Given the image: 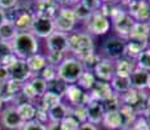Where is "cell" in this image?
<instances>
[{"label": "cell", "instance_id": "1", "mask_svg": "<svg viewBox=\"0 0 150 130\" xmlns=\"http://www.w3.org/2000/svg\"><path fill=\"white\" fill-rule=\"evenodd\" d=\"M12 52L17 59L26 60L39 52V40L30 31H18L11 42Z\"/></svg>", "mask_w": 150, "mask_h": 130}, {"label": "cell", "instance_id": "2", "mask_svg": "<svg viewBox=\"0 0 150 130\" xmlns=\"http://www.w3.org/2000/svg\"><path fill=\"white\" fill-rule=\"evenodd\" d=\"M69 51L74 55L76 59L82 61L90 55L96 53V44L91 35L86 31H73L69 34Z\"/></svg>", "mask_w": 150, "mask_h": 130}, {"label": "cell", "instance_id": "3", "mask_svg": "<svg viewBox=\"0 0 150 130\" xmlns=\"http://www.w3.org/2000/svg\"><path fill=\"white\" fill-rule=\"evenodd\" d=\"M108 20L111 22V27L116 33V37H119V38L124 40L128 39V34L131 31V27L136 21L129 16L127 9H123L122 7H117V5H111Z\"/></svg>", "mask_w": 150, "mask_h": 130}, {"label": "cell", "instance_id": "4", "mask_svg": "<svg viewBox=\"0 0 150 130\" xmlns=\"http://www.w3.org/2000/svg\"><path fill=\"white\" fill-rule=\"evenodd\" d=\"M83 70L85 69L79 59H76L74 56H65L63 61L56 66V77L67 85H72L79 81Z\"/></svg>", "mask_w": 150, "mask_h": 130}, {"label": "cell", "instance_id": "5", "mask_svg": "<svg viewBox=\"0 0 150 130\" xmlns=\"http://www.w3.org/2000/svg\"><path fill=\"white\" fill-rule=\"evenodd\" d=\"M77 24V20L71 7H59L56 16L54 18L55 31L69 34L74 30Z\"/></svg>", "mask_w": 150, "mask_h": 130}, {"label": "cell", "instance_id": "6", "mask_svg": "<svg viewBox=\"0 0 150 130\" xmlns=\"http://www.w3.org/2000/svg\"><path fill=\"white\" fill-rule=\"evenodd\" d=\"M122 96V103L127 107H131L132 109L137 112L138 116L144 113L145 111V105L148 102L149 95L144 90H136V89H129L125 94L120 95Z\"/></svg>", "mask_w": 150, "mask_h": 130}, {"label": "cell", "instance_id": "7", "mask_svg": "<svg viewBox=\"0 0 150 130\" xmlns=\"http://www.w3.org/2000/svg\"><path fill=\"white\" fill-rule=\"evenodd\" d=\"M83 24H85V30L89 35H105L111 29L110 20L100 12H94Z\"/></svg>", "mask_w": 150, "mask_h": 130}, {"label": "cell", "instance_id": "8", "mask_svg": "<svg viewBox=\"0 0 150 130\" xmlns=\"http://www.w3.org/2000/svg\"><path fill=\"white\" fill-rule=\"evenodd\" d=\"M24 124V120L18 115L14 105H7L0 111V125L3 126V129L20 130Z\"/></svg>", "mask_w": 150, "mask_h": 130}, {"label": "cell", "instance_id": "9", "mask_svg": "<svg viewBox=\"0 0 150 130\" xmlns=\"http://www.w3.org/2000/svg\"><path fill=\"white\" fill-rule=\"evenodd\" d=\"M124 48H125V40L119 37H110L102 44V52L105 57L112 61L124 56Z\"/></svg>", "mask_w": 150, "mask_h": 130}, {"label": "cell", "instance_id": "10", "mask_svg": "<svg viewBox=\"0 0 150 130\" xmlns=\"http://www.w3.org/2000/svg\"><path fill=\"white\" fill-rule=\"evenodd\" d=\"M69 34L54 31L48 38H46V48L47 52H57L65 55L69 51Z\"/></svg>", "mask_w": 150, "mask_h": 130}, {"label": "cell", "instance_id": "11", "mask_svg": "<svg viewBox=\"0 0 150 130\" xmlns=\"http://www.w3.org/2000/svg\"><path fill=\"white\" fill-rule=\"evenodd\" d=\"M7 68H8V70H9V79L20 83V85L28 82V81L33 77V73L30 72V69H29L25 60L17 59L13 64L8 65Z\"/></svg>", "mask_w": 150, "mask_h": 130}, {"label": "cell", "instance_id": "12", "mask_svg": "<svg viewBox=\"0 0 150 130\" xmlns=\"http://www.w3.org/2000/svg\"><path fill=\"white\" fill-rule=\"evenodd\" d=\"M127 12L136 22H146L150 17L148 0H132L127 4Z\"/></svg>", "mask_w": 150, "mask_h": 130}, {"label": "cell", "instance_id": "13", "mask_svg": "<svg viewBox=\"0 0 150 130\" xmlns=\"http://www.w3.org/2000/svg\"><path fill=\"white\" fill-rule=\"evenodd\" d=\"M55 31L54 20L46 18V17L34 16L33 24L30 27V33L35 35L38 39H46Z\"/></svg>", "mask_w": 150, "mask_h": 130}, {"label": "cell", "instance_id": "14", "mask_svg": "<svg viewBox=\"0 0 150 130\" xmlns=\"http://www.w3.org/2000/svg\"><path fill=\"white\" fill-rule=\"evenodd\" d=\"M93 74L96 76L97 81H103V82H110L115 76V65L114 61L106 57L99 59V61L93 68Z\"/></svg>", "mask_w": 150, "mask_h": 130}, {"label": "cell", "instance_id": "15", "mask_svg": "<svg viewBox=\"0 0 150 130\" xmlns=\"http://www.w3.org/2000/svg\"><path fill=\"white\" fill-rule=\"evenodd\" d=\"M63 98L67 99V102L69 103L68 105H71V107H76V105H80V104H86L89 100H91L90 94H85L82 91V89H80L76 83L67 85Z\"/></svg>", "mask_w": 150, "mask_h": 130}, {"label": "cell", "instance_id": "16", "mask_svg": "<svg viewBox=\"0 0 150 130\" xmlns=\"http://www.w3.org/2000/svg\"><path fill=\"white\" fill-rule=\"evenodd\" d=\"M131 87L136 90H150V72L142 70L140 68H134L129 76Z\"/></svg>", "mask_w": 150, "mask_h": 130}, {"label": "cell", "instance_id": "17", "mask_svg": "<svg viewBox=\"0 0 150 130\" xmlns=\"http://www.w3.org/2000/svg\"><path fill=\"white\" fill-rule=\"evenodd\" d=\"M115 95L112 87L110 86V82H103V81H97L96 85L90 90V96L91 99L98 100V102L103 103L106 100L111 99Z\"/></svg>", "mask_w": 150, "mask_h": 130}, {"label": "cell", "instance_id": "18", "mask_svg": "<svg viewBox=\"0 0 150 130\" xmlns=\"http://www.w3.org/2000/svg\"><path fill=\"white\" fill-rule=\"evenodd\" d=\"M86 105V116H88V122L93 124V125H98V124H102V118L105 115V108H103V104L98 100H89Z\"/></svg>", "mask_w": 150, "mask_h": 130}, {"label": "cell", "instance_id": "19", "mask_svg": "<svg viewBox=\"0 0 150 130\" xmlns=\"http://www.w3.org/2000/svg\"><path fill=\"white\" fill-rule=\"evenodd\" d=\"M33 11H34V16L46 17V18L54 20L55 16H56V13H57V11H59V5H57L54 0L34 3Z\"/></svg>", "mask_w": 150, "mask_h": 130}, {"label": "cell", "instance_id": "20", "mask_svg": "<svg viewBox=\"0 0 150 130\" xmlns=\"http://www.w3.org/2000/svg\"><path fill=\"white\" fill-rule=\"evenodd\" d=\"M150 38V29L146 22H134L131 27L127 40H138V42H148Z\"/></svg>", "mask_w": 150, "mask_h": 130}, {"label": "cell", "instance_id": "21", "mask_svg": "<svg viewBox=\"0 0 150 130\" xmlns=\"http://www.w3.org/2000/svg\"><path fill=\"white\" fill-rule=\"evenodd\" d=\"M48 122H62L67 116L71 115V105L64 103H59L47 111Z\"/></svg>", "mask_w": 150, "mask_h": 130}, {"label": "cell", "instance_id": "22", "mask_svg": "<svg viewBox=\"0 0 150 130\" xmlns=\"http://www.w3.org/2000/svg\"><path fill=\"white\" fill-rule=\"evenodd\" d=\"M102 124L108 130H120L123 129V118L119 111H107L105 112L102 118Z\"/></svg>", "mask_w": 150, "mask_h": 130}, {"label": "cell", "instance_id": "23", "mask_svg": "<svg viewBox=\"0 0 150 130\" xmlns=\"http://www.w3.org/2000/svg\"><path fill=\"white\" fill-rule=\"evenodd\" d=\"M114 65H115V76L119 77H129L131 73L133 72V69L136 68V64L133 63V60L128 59L125 56L115 60Z\"/></svg>", "mask_w": 150, "mask_h": 130}, {"label": "cell", "instance_id": "24", "mask_svg": "<svg viewBox=\"0 0 150 130\" xmlns=\"http://www.w3.org/2000/svg\"><path fill=\"white\" fill-rule=\"evenodd\" d=\"M149 47L148 42H138V40H127L125 48H124V56L131 60H136L138 55L141 53L145 48Z\"/></svg>", "mask_w": 150, "mask_h": 130}, {"label": "cell", "instance_id": "25", "mask_svg": "<svg viewBox=\"0 0 150 130\" xmlns=\"http://www.w3.org/2000/svg\"><path fill=\"white\" fill-rule=\"evenodd\" d=\"M25 61H26V64L29 66V69H30V72L33 73V76H37V74H38L39 72L47 65L46 56L42 55V53H39V52L38 53H34L33 56L28 57Z\"/></svg>", "mask_w": 150, "mask_h": 130}, {"label": "cell", "instance_id": "26", "mask_svg": "<svg viewBox=\"0 0 150 130\" xmlns=\"http://www.w3.org/2000/svg\"><path fill=\"white\" fill-rule=\"evenodd\" d=\"M110 86L112 87L115 94L123 95L131 89V81H129V77L114 76V78L110 81Z\"/></svg>", "mask_w": 150, "mask_h": 130}, {"label": "cell", "instance_id": "27", "mask_svg": "<svg viewBox=\"0 0 150 130\" xmlns=\"http://www.w3.org/2000/svg\"><path fill=\"white\" fill-rule=\"evenodd\" d=\"M18 115L21 116V118L24 120V122L26 121H31L35 118V111H37V105L34 102H29V103H24L21 105L16 107Z\"/></svg>", "mask_w": 150, "mask_h": 130}, {"label": "cell", "instance_id": "28", "mask_svg": "<svg viewBox=\"0 0 150 130\" xmlns=\"http://www.w3.org/2000/svg\"><path fill=\"white\" fill-rule=\"evenodd\" d=\"M62 102H63V98L60 96V95H56L50 91H46L45 94L39 98V105H41L42 108H45L46 111H48V109L52 108L54 105H56V104H59Z\"/></svg>", "mask_w": 150, "mask_h": 130}, {"label": "cell", "instance_id": "29", "mask_svg": "<svg viewBox=\"0 0 150 130\" xmlns=\"http://www.w3.org/2000/svg\"><path fill=\"white\" fill-rule=\"evenodd\" d=\"M17 29L14 27V25L9 21H5L4 24L0 26V40L3 42H8L11 43L13 40V38L17 35Z\"/></svg>", "mask_w": 150, "mask_h": 130}, {"label": "cell", "instance_id": "30", "mask_svg": "<svg viewBox=\"0 0 150 130\" xmlns=\"http://www.w3.org/2000/svg\"><path fill=\"white\" fill-rule=\"evenodd\" d=\"M96 82H97V78L93 74V72L91 70H83V73L80 76L79 81L76 82V85L79 86L80 89H85V90L90 91L91 89H93V86L96 85Z\"/></svg>", "mask_w": 150, "mask_h": 130}, {"label": "cell", "instance_id": "31", "mask_svg": "<svg viewBox=\"0 0 150 130\" xmlns=\"http://www.w3.org/2000/svg\"><path fill=\"white\" fill-rule=\"evenodd\" d=\"M120 115H122V118H123V129L124 128H131L132 124L134 122V120L137 118V112L134 109H132L131 107H127V105H123L120 107L119 109Z\"/></svg>", "mask_w": 150, "mask_h": 130}, {"label": "cell", "instance_id": "32", "mask_svg": "<svg viewBox=\"0 0 150 130\" xmlns=\"http://www.w3.org/2000/svg\"><path fill=\"white\" fill-rule=\"evenodd\" d=\"M29 83H30V86L33 87V90L35 91L38 99L47 91V82H46L45 79H42L39 76H33L29 79Z\"/></svg>", "mask_w": 150, "mask_h": 130}, {"label": "cell", "instance_id": "33", "mask_svg": "<svg viewBox=\"0 0 150 130\" xmlns=\"http://www.w3.org/2000/svg\"><path fill=\"white\" fill-rule=\"evenodd\" d=\"M134 61H136V68L150 72V47L145 48V50L138 55V57Z\"/></svg>", "mask_w": 150, "mask_h": 130}, {"label": "cell", "instance_id": "34", "mask_svg": "<svg viewBox=\"0 0 150 130\" xmlns=\"http://www.w3.org/2000/svg\"><path fill=\"white\" fill-rule=\"evenodd\" d=\"M72 11H73L74 17H76L77 22H79V21L85 22L86 20H88L89 17L93 14V12H91V11H89L88 8H86L85 5L82 4V3H79V4L73 5V7H72Z\"/></svg>", "mask_w": 150, "mask_h": 130}, {"label": "cell", "instance_id": "35", "mask_svg": "<svg viewBox=\"0 0 150 130\" xmlns=\"http://www.w3.org/2000/svg\"><path fill=\"white\" fill-rule=\"evenodd\" d=\"M65 87H67V83H64L62 79L59 78H55V79L47 82V91L54 92L56 95H60V96H64V92H65Z\"/></svg>", "mask_w": 150, "mask_h": 130}, {"label": "cell", "instance_id": "36", "mask_svg": "<svg viewBox=\"0 0 150 130\" xmlns=\"http://www.w3.org/2000/svg\"><path fill=\"white\" fill-rule=\"evenodd\" d=\"M102 104H103V108H105V112H107V111H119L120 107L123 105L122 96H120L119 94H115L111 99L106 100V102H103Z\"/></svg>", "mask_w": 150, "mask_h": 130}, {"label": "cell", "instance_id": "37", "mask_svg": "<svg viewBox=\"0 0 150 130\" xmlns=\"http://www.w3.org/2000/svg\"><path fill=\"white\" fill-rule=\"evenodd\" d=\"M71 115L79 121L80 124H83L88 121V116H86V105L85 104H80L76 107H71Z\"/></svg>", "mask_w": 150, "mask_h": 130}, {"label": "cell", "instance_id": "38", "mask_svg": "<svg viewBox=\"0 0 150 130\" xmlns=\"http://www.w3.org/2000/svg\"><path fill=\"white\" fill-rule=\"evenodd\" d=\"M38 74H39V77H41L42 79L46 81V82H50V81H52V79L56 78V66H52V65L47 64Z\"/></svg>", "mask_w": 150, "mask_h": 130}, {"label": "cell", "instance_id": "39", "mask_svg": "<svg viewBox=\"0 0 150 130\" xmlns=\"http://www.w3.org/2000/svg\"><path fill=\"white\" fill-rule=\"evenodd\" d=\"M80 125H81V124L72 116V115L67 116L62 122H60V126H62L63 130H79Z\"/></svg>", "mask_w": 150, "mask_h": 130}, {"label": "cell", "instance_id": "40", "mask_svg": "<svg viewBox=\"0 0 150 130\" xmlns=\"http://www.w3.org/2000/svg\"><path fill=\"white\" fill-rule=\"evenodd\" d=\"M12 53L13 52H12V47H11V43L0 40V64H4L7 57H9Z\"/></svg>", "mask_w": 150, "mask_h": 130}, {"label": "cell", "instance_id": "41", "mask_svg": "<svg viewBox=\"0 0 150 130\" xmlns=\"http://www.w3.org/2000/svg\"><path fill=\"white\" fill-rule=\"evenodd\" d=\"M45 56H46V60H47V64H48V65L57 66V65L60 64V63L63 61V59L65 57V55L57 53V52H47Z\"/></svg>", "mask_w": 150, "mask_h": 130}, {"label": "cell", "instance_id": "42", "mask_svg": "<svg viewBox=\"0 0 150 130\" xmlns=\"http://www.w3.org/2000/svg\"><path fill=\"white\" fill-rule=\"evenodd\" d=\"M20 91H21L22 94L25 95V98H26V99H29L30 102H34L35 99H38V98H37L35 91H34L33 87L30 86L29 81H28V82H25V83H22V85H21V89H20Z\"/></svg>", "mask_w": 150, "mask_h": 130}, {"label": "cell", "instance_id": "43", "mask_svg": "<svg viewBox=\"0 0 150 130\" xmlns=\"http://www.w3.org/2000/svg\"><path fill=\"white\" fill-rule=\"evenodd\" d=\"M20 130H47V126L37 120H31V121H26Z\"/></svg>", "mask_w": 150, "mask_h": 130}, {"label": "cell", "instance_id": "44", "mask_svg": "<svg viewBox=\"0 0 150 130\" xmlns=\"http://www.w3.org/2000/svg\"><path fill=\"white\" fill-rule=\"evenodd\" d=\"M131 128L133 130H150V124L144 116H137Z\"/></svg>", "mask_w": 150, "mask_h": 130}, {"label": "cell", "instance_id": "45", "mask_svg": "<svg viewBox=\"0 0 150 130\" xmlns=\"http://www.w3.org/2000/svg\"><path fill=\"white\" fill-rule=\"evenodd\" d=\"M34 120L39 121V122L45 124V125H47V124H48V113H47V111H46L45 108H42L39 104H37L35 118H34Z\"/></svg>", "mask_w": 150, "mask_h": 130}, {"label": "cell", "instance_id": "46", "mask_svg": "<svg viewBox=\"0 0 150 130\" xmlns=\"http://www.w3.org/2000/svg\"><path fill=\"white\" fill-rule=\"evenodd\" d=\"M80 3H82V4L85 5L89 11H91L93 13L98 12V11L100 9V7H102V1H100V0H81Z\"/></svg>", "mask_w": 150, "mask_h": 130}, {"label": "cell", "instance_id": "47", "mask_svg": "<svg viewBox=\"0 0 150 130\" xmlns=\"http://www.w3.org/2000/svg\"><path fill=\"white\" fill-rule=\"evenodd\" d=\"M20 0H0V9H3L5 12V11H9L14 8L17 4H18Z\"/></svg>", "mask_w": 150, "mask_h": 130}, {"label": "cell", "instance_id": "48", "mask_svg": "<svg viewBox=\"0 0 150 130\" xmlns=\"http://www.w3.org/2000/svg\"><path fill=\"white\" fill-rule=\"evenodd\" d=\"M8 79H9V70L5 65L0 64V83L5 82Z\"/></svg>", "mask_w": 150, "mask_h": 130}, {"label": "cell", "instance_id": "49", "mask_svg": "<svg viewBox=\"0 0 150 130\" xmlns=\"http://www.w3.org/2000/svg\"><path fill=\"white\" fill-rule=\"evenodd\" d=\"M79 130H99L97 128V125H93V124H90V122H83V124H81L80 125V128H79Z\"/></svg>", "mask_w": 150, "mask_h": 130}, {"label": "cell", "instance_id": "50", "mask_svg": "<svg viewBox=\"0 0 150 130\" xmlns=\"http://www.w3.org/2000/svg\"><path fill=\"white\" fill-rule=\"evenodd\" d=\"M144 117L148 120V122L150 124V95L148 98V102H146V105H145V111H144Z\"/></svg>", "mask_w": 150, "mask_h": 130}, {"label": "cell", "instance_id": "51", "mask_svg": "<svg viewBox=\"0 0 150 130\" xmlns=\"http://www.w3.org/2000/svg\"><path fill=\"white\" fill-rule=\"evenodd\" d=\"M46 126H47V130H63L60 122H48Z\"/></svg>", "mask_w": 150, "mask_h": 130}, {"label": "cell", "instance_id": "52", "mask_svg": "<svg viewBox=\"0 0 150 130\" xmlns=\"http://www.w3.org/2000/svg\"><path fill=\"white\" fill-rule=\"evenodd\" d=\"M81 1V0H63V5L62 7H73V5L79 4V3Z\"/></svg>", "mask_w": 150, "mask_h": 130}, {"label": "cell", "instance_id": "53", "mask_svg": "<svg viewBox=\"0 0 150 130\" xmlns=\"http://www.w3.org/2000/svg\"><path fill=\"white\" fill-rule=\"evenodd\" d=\"M102 1V4H107V5H116L119 4L122 0H100Z\"/></svg>", "mask_w": 150, "mask_h": 130}, {"label": "cell", "instance_id": "54", "mask_svg": "<svg viewBox=\"0 0 150 130\" xmlns=\"http://www.w3.org/2000/svg\"><path fill=\"white\" fill-rule=\"evenodd\" d=\"M5 21H7V18H5V12L3 9H0V26L4 24Z\"/></svg>", "mask_w": 150, "mask_h": 130}, {"label": "cell", "instance_id": "55", "mask_svg": "<svg viewBox=\"0 0 150 130\" xmlns=\"http://www.w3.org/2000/svg\"><path fill=\"white\" fill-rule=\"evenodd\" d=\"M54 1L56 3V4L59 5V7H62V5H63V0H54Z\"/></svg>", "mask_w": 150, "mask_h": 130}, {"label": "cell", "instance_id": "56", "mask_svg": "<svg viewBox=\"0 0 150 130\" xmlns=\"http://www.w3.org/2000/svg\"><path fill=\"white\" fill-rule=\"evenodd\" d=\"M131 1H132V0H122L120 3H122V4H124V5H127L128 3H131Z\"/></svg>", "mask_w": 150, "mask_h": 130}, {"label": "cell", "instance_id": "57", "mask_svg": "<svg viewBox=\"0 0 150 130\" xmlns=\"http://www.w3.org/2000/svg\"><path fill=\"white\" fill-rule=\"evenodd\" d=\"M33 3H41V1H47V0H31Z\"/></svg>", "mask_w": 150, "mask_h": 130}, {"label": "cell", "instance_id": "58", "mask_svg": "<svg viewBox=\"0 0 150 130\" xmlns=\"http://www.w3.org/2000/svg\"><path fill=\"white\" fill-rule=\"evenodd\" d=\"M146 24H148V26H149V29H150V17H149V20L146 21Z\"/></svg>", "mask_w": 150, "mask_h": 130}, {"label": "cell", "instance_id": "59", "mask_svg": "<svg viewBox=\"0 0 150 130\" xmlns=\"http://www.w3.org/2000/svg\"><path fill=\"white\" fill-rule=\"evenodd\" d=\"M120 130H133L132 128H124V129H120Z\"/></svg>", "mask_w": 150, "mask_h": 130}, {"label": "cell", "instance_id": "60", "mask_svg": "<svg viewBox=\"0 0 150 130\" xmlns=\"http://www.w3.org/2000/svg\"><path fill=\"white\" fill-rule=\"evenodd\" d=\"M1 107H3V103L0 102V111H1Z\"/></svg>", "mask_w": 150, "mask_h": 130}, {"label": "cell", "instance_id": "61", "mask_svg": "<svg viewBox=\"0 0 150 130\" xmlns=\"http://www.w3.org/2000/svg\"><path fill=\"white\" fill-rule=\"evenodd\" d=\"M0 130H4V129H3V126H1V125H0Z\"/></svg>", "mask_w": 150, "mask_h": 130}, {"label": "cell", "instance_id": "62", "mask_svg": "<svg viewBox=\"0 0 150 130\" xmlns=\"http://www.w3.org/2000/svg\"><path fill=\"white\" fill-rule=\"evenodd\" d=\"M148 3H149V5H150V0H148Z\"/></svg>", "mask_w": 150, "mask_h": 130}, {"label": "cell", "instance_id": "63", "mask_svg": "<svg viewBox=\"0 0 150 130\" xmlns=\"http://www.w3.org/2000/svg\"><path fill=\"white\" fill-rule=\"evenodd\" d=\"M149 47H150V44H149Z\"/></svg>", "mask_w": 150, "mask_h": 130}]
</instances>
